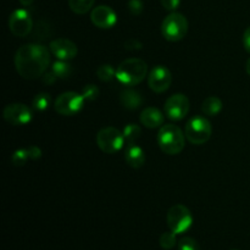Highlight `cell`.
<instances>
[{"label":"cell","instance_id":"cell-27","mask_svg":"<svg viewBox=\"0 0 250 250\" xmlns=\"http://www.w3.org/2000/svg\"><path fill=\"white\" fill-rule=\"evenodd\" d=\"M178 250H200L199 244L190 237H183L178 242Z\"/></svg>","mask_w":250,"mask_h":250},{"label":"cell","instance_id":"cell-19","mask_svg":"<svg viewBox=\"0 0 250 250\" xmlns=\"http://www.w3.org/2000/svg\"><path fill=\"white\" fill-rule=\"evenodd\" d=\"M51 71L54 72V75L56 76L60 80H65L68 78L72 73V67H71L70 63L65 60H58L53 63L51 66Z\"/></svg>","mask_w":250,"mask_h":250},{"label":"cell","instance_id":"cell-13","mask_svg":"<svg viewBox=\"0 0 250 250\" xmlns=\"http://www.w3.org/2000/svg\"><path fill=\"white\" fill-rule=\"evenodd\" d=\"M90 20L93 24L97 26L98 28L109 29L116 24L117 15L114 10L106 5H99L94 7L90 12Z\"/></svg>","mask_w":250,"mask_h":250},{"label":"cell","instance_id":"cell-30","mask_svg":"<svg viewBox=\"0 0 250 250\" xmlns=\"http://www.w3.org/2000/svg\"><path fill=\"white\" fill-rule=\"evenodd\" d=\"M27 154H28V158L32 159V160H37L42 156V150L36 146H31L28 148H26Z\"/></svg>","mask_w":250,"mask_h":250},{"label":"cell","instance_id":"cell-3","mask_svg":"<svg viewBox=\"0 0 250 250\" xmlns=\"http://www.w3.org/2000/svg\"><path fill=\"white\" fill-rule=\"evenodd\" d=\"M156 142L165 154L177 155L185 148L186 134L176 125L167 124L160 127L156 136Z\"/></svg>","mask_w":250,"mask_h":250},{"label":"cell","instance_id":"cell-9","mask_svg":"<svg viewBox=\"0 0 250 250\" xmlns=\"http://www.w3.org/2000/svg\"><path fill=\"white\" fill-rule=\"evenodd\" d=\"M2 117L7 124L12 126H24L32 121L33 112L26 104L14 103L5 106V109L2 110Z\"/></svg>","mask_w":250,"mask_h":250},{"label":"cell","instance_id":"cell-10","mask_svg":"<svg viewBox=\"0 0 250 250\" xmlns=\"http://www.w3.org/2000/svg\"><path fill=\"white\" fill-rule=\"evenodd\" d=\"M33 28V22H32L31 14L24 9H17L11 12L9 17V29L15 37H24L28 36Z\"/></svg>","mask_w":250,"mask_h":250},{"label":"cell","instance_id":"cell-28","mask_svg":"<svg viewBox=\"0 0 250 250\" xmlns=\"http://www.w3.org/2000/svg\"><path fill=\"white\" fill-rule=\"evenodd\" d=\"M127 6H128L129 12L132 15H139L143 11V2H142V0H129Z\"/></svg>","mask_w":250,"mask_h":250},{"label":"cell","instance_id":"cell-34","mask_svg":"<svg viewBox=\"0 0 250 250\" xmlns=\"http://www.w3.org/2000/svg\"><path fill=\"white\" fill-rule=\"evenodd\" d=\"M246 71H247V73L250 76V59H248V61H247V63H246Z\"/></svg>","mask_w":250,"mask_h":250},{"label":"cell","instance_id":"cell-2","mask_svg":"<svg viewBox=\"0 0 250 250\" xmlns=\"http://www.w3.org/2000/svg\"><path fill=\"white\" fill-rule=\"evenodd\" d=\"M148 75V65L142 59L132 58L122 61L116 68V78L121 84L133 87L139 84Z\"/></svg>","mask_w":250,"mask_h":250},{"label":"cell","instance_id":"cell-1","mask_svg":"<svg viewBox=\"0 0 250 250\" xmlns=\"http://www.w3.org/2000/svg\"><path fill=\"white\" fill-rule=\"evenodd\" d=\"M15 68L21 77L37 80L46 72L50 63L49 49L41 44H26L15 54Z\"/></svg>","mask_w":250,"mask_h":250},{"label":"cell","instance_id":"cell-17","mask_svg":"<svg viewBox=\"0 0 250 250\" xmlns=\"http://www.w3.org/2000/svg\"><path fill=\"white\" fill-rule=\"evenodd\" d=\"M120 103L125 109L128 110H136L143 103V98H142L141 93L133 89H127L120 94Z\"/></svg>","mask_w":250,"mask_h":250},{"label":"cell","instance_id":"cell-6","mask_svg":"<svg viewBox=\"0 0 250 250\" xmlns=\"http://www.w3.org/2000/svg\"><path fill=\"white\" fill-rule=\"evenodd\" d=\"M166 222L173 233L181 234L189 229L193 224V216L190 210L182 204H176L170 208L166 216Z\"/></svg>","mask_w":250,"mask_h":250},{"label":"cell","instance_id":"cell-12","mask_svg":"<svg viewBox=\"0 0 250 250\" xmlns=\"http://www.w3.org/2000/svg\"><path fill=\"white\" fill-rule=\"evenodd\" d=\"M172 75L166 66H155L148 75V85L153 92L164 93L170 88Z\"/></svg>","mask_w":250,"mask_h":250},{"label":"cell","instance_id":"cell-15","mask_svg":"<svg viewBox=\"0 0 250 250\" xmlns=\"http://www.w3.org/2000/svg\"><path fill=\"white\" fill-rule=\"evenodd\" d=\"M139 120H141L142 125H144L146 128H159V127L164 126L165 117L158 107L149 106L142 111Z\"/></svg>","mask_w":250,"mask_h":250},{"label":"cell","instance_id":"cell-18","mask_svg":"<svg viewBox=\"0 0 250 250\" xmlns=\"http://www.w3.org/2000/svg\"><path fill=\"white\" fill-rule=\"evenodd\" d=\"M222 100L217 97H209L203 102L202 112L207 116H216L222 110Z\"/></svg>","mask_w":250,"mask_h":250},{"label":"cell","instance_id":"cell-26","mask_svg":"<svg viewBox=\"0 0 250 250\" xmlns=\"http://www.w3.org/2000/svg\"><path fill=\"white\" fill-rule=\"evenodd\" d=\"M28 154H27L26 148L24 149H19V150L15 151L11 156V163L15 166H23L24 164L28 160Z\"/></svg>","mask_w":250,"mask_h":250},{"label":"cell","instance_id":"cell-21","mask_svg":"<svg viewBox=\"0 0 250 250\" xmlns=\"http://www.w3.org/2000/svg\"><path fill=\"white\" fill-rule=\"evenodd\" d=\"M125 137V141L128 144L136 143V141H138L142 136V128L136 124H128L122 131Z\"/></svg>","mask_w":250,"mask_h":250},{"label":"cell","instance_id":"cell-33","mask_svg":"<svg viewBox=\"0 0 250 250\" xmlns=\"http://www.w3.org/2000/svg\"><path fill=\"white\" fill-rule=\"evenodd\" d=\"M19 1L22 6H29V5L33 4L34 0H19Z\"/></svg>","mask_w":250,"mask_h":250},{"label":"cell","instance_id":"cell-31","mask_svg":"<svg viewBox=\"0 0 250 250\" xmlns=\"http://www.w3.org/2000/svg\"><path fill=\"white\" fill-rule=\"evenodd\" d=\"M42 80H43V82L45 83V84H53V83L58 80V77H56V76L54 75L53 71L50 70L49 72H45L42 76Z\"/></svg>","mask_w":250,"mask_h":250},{"label":"cell","instance_id":"cell-25","mask_svg":"<svg viewBox=\"0 0 250 250\" xmlns=\"http://www.w3.org/2000/svg\"><path fill=\"white\" fill-rule=\"evenodd\" d=\"M81 94L83 95L85 100H89V102H93V100L97 99L99 97V88L95 84H87L83 87L82 93Z\"/></svg>","mask_w":250,"mask_h":250},{"label":"cell","instance_id":"cell-29","mask_svg":"<svg viewBox=\"0 0 250 250\" xmlns=\"http://www.w3.org/2000/svg\"><path fill=\"white\" fill-rule=\"evenodd\" d=\"M161 5H163L164 9H166L167 11H176V10L180 7L181 0H160Z\"/></svg>","mask_w":250,"mask_h":250},{"label":"cell","instance_id":"cell-20","mask_svg":"<svg viewBox=\"0 0 250 250\" xmlns=\"http://www.w3.org/2000/svg\"><path fill=\"white\" fill-rule=\"evenodd\" d=\"M95 0H68V6L75 14L84 15L90 11Z\"/></svg>","mask_w":250,"mask_h":250},{"label":"cell","instance_id":"cell-11","mask_svg":"<svg viewBox=\"0 0 250 250\" xmlns=\"http://www.w3.org/2000/svg\"><path fill=\"white\" fill-rule=\"evenodd\" d=\"M189 99L182 93L171 95L165 102V114L166 116L173 121H181L185 119L189 111Z\"/></svg>","mask_w":250,"mask_h":250},{"label":"cell","instance_id":"cell-14","mask_svg":"<svg viewBox=\"0 0 250 250\" xmlns=\"http://www.w3.org/2000/svg\"><path fill=\"white\" fill-rule=\"evenodd\" d=\"M50 53L58 60H72L77 56L78 48L72 41L67 38H58L50 42Z\"/></svg>","mask_w":250,"mask_h":250},{"label":"cell","instance_id":"cell-23","mask_svg":"<svg viewBox=\"0 0 250 250\" xmlns=\"http://www.w3.org/2000/svg\"><path fill=\"white\" fill-rule=\"evenodd\" d=\"M97 76L103 82H110L112 78L116 77V70L109 63H105V65L99 66L97 70Z\"/></svg>","mask_w":250,"mask_h":250},{"label":"cell","instance_id":"cell-8","mask_svg":"<svg viewBox=\"0 0 250 250\" xmlns=\"http://www.w3.org/2000/svg\"><path fill=\"white\" fill-rule=\"evenodd\" d=\"M84 102L85 99L80 93L65 92L56 98L54 107L55 111L62 116H73L83 109Z\"/></svg>","mask_w":250,"mask_h":250},{"label":"cell","instance_id":"cell-4","mask_svg":"<svg viewBox=\"0 0 250 250\" xmlns=\"http://www.w3.org/2000/svg\"><path fill=\"white\" fill-rule=\"evenodd\" d=\"M212 133L211 124L204 116H194L186 124L185 134L189 143L195 146L205 144L210 139Z\"/></svg>","mask_w":250,"mask_h":250},{"label":"cell","instance_id":"cell-7","mask_svg":"<svg viewBox=\"0 0 250 250\" xmlns=\"http://www.w3.org/2000/svg\"><path fill=\"white\" fill-rule=\"evenodd\" d=\"M125 137L121 131L115 127H105L97 134V144L105 154H115L122 149L125 144Z\"/></svg>","mask_w":250,"mask_h":250},{"label":"cell","instance_id":"cell-24","mask_svg":"<svg viewBox=\"0 0 250 250\" xmlns=\"http://www.w3.org/2000/svg\"><path fill=\"white\" fill-rule=\"evenodd\" d=\"M176 236L177 234L173 233L172 231L170 232H164L160 236V239H159V243H160V247L165 250H171L173 247L176 246L177 241H176Z\"/></svg>","mask_w":250,"mask_h":250},{"label":"cell","instance_id":"cell-35","mask_svg":"<svg viewBox=\"0 0 250 250\" xmlns=\"http://www.w3.org/2000/svg\"><path fill=\"white\" fill-rule=\"evenodd\" d=\"M233 250H238V249H233Z\"/></svg>","mask_w":250,"mask_h":250},{"label":"cell","instance_id":"cell-22","mask_svg":"<svg viewBox=\"0 0 250 250\" xmlns=\"http://www.w3.org/2000/svg\"><path fill=\"white\" fill-rule=\"evenodd\" d=\"M50 95L48 93H38L36 97L33 98L32 102V107L36 111H45L50 105Z\"/></svg>","mask_w":250,"mask_h":250},{"label":"cell","instance_id":"cell-5","mask_svg":"<svg viewBox=\"0 0 250 250\" xmlns=\"http://www.w3.org/2000/svg\"><path fill=\"white\" fill-rule=\"evenodd\" d=\"M188 32V20L180 12H171L164 19L161 33L168 42H180Z\"/></svg>","mask_w":250,"mask_h":250},{"label":"cell","instance_id":"cell-16","mask_svg":"<svg viewBox=\"0 0 250 250\" xmlns=\"http://www.w3.org/2000/svg\"><path fill=\"white\" fill-rule=\"evenodd\" d=\"M125 160L127 165L133 168H141L146 163V154L143 149L136 143L128 144L126 151H125Z\"/></svg>","mask_w":250,"mask_h":250},{"label":"cell","instance_id":"cell-32","mask_svg":"<svg viewBox=\"0 0 250 250\" xmlns=\"http://www.w3.org/2000/svg\"><path fill=\"white\" fill-rule=\"evenodd\" d=\"M243 45L244 49L250 54V26L244 31L243 34Z\"/></svg>","mask_w":250,"mask_h":250}]
</instances>
